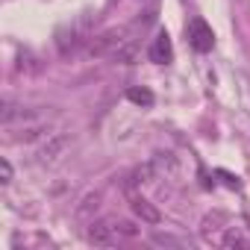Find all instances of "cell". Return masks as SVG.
<instances>
[{
    "label": "cell",
    "mask_w": 250,
    "mask_h": 250,
    "mask_svg": "<svg viewBox=\"0 0 250 250\" xmlns=\"http://www.w3.org/2000/svg\"><path fill=\"white\" fill-rule=\"evenodd\" d=\"M127 97H130L133 103H139V106H153V94H150L147 88H130Z\"/></svg>",
    "instance_id": "6"
},
{
    "label": "cell",
    "mask_w": 250,
    "mask_h": 250,
    "mask_svg": "<svg viewBox=\"0 0 250 250\" xmlns=\"http://www.w3.org/2000/svg\"><path fill=\"white\" fill-rule=\"evenodd\" d=\"M150 59H153L156 65H168V62L174 59V47H171L168 33H159V36L153 39V44H150Z\"/></svg>",
    "instance_id": "3"
},
{
    "label": "cell",
    "mask_w": 250,
    "mask_h": 250,
    "mask_svg": "<svg viewBox=\"0 0 250 250\" xmlns=\"http://www.w3.org/2000/svg\"><path fill=\"white\" fill-rule=\"evenodd\" d=\"M153 241H156V244H177V247H186V244H188L186 238H177V235H162V232H156V235H153Z\"/></svg>",
    "instance_id": "7"
},
{
    "label": "cell",
    "mask_w": 250,
    "mask_h": 250,
    "mask_svg": "<svg viewBox=\"0 0 250 250\" xmlns=\"http://www.w3.org/2000/svg\"><path fill=\"white\" fill-rule=\"evenodd\" d=\"M218 244H224V247H250V238L238 227H224V235H218Z\"/></svg>",
    "instance_id": "4"
},
{
    "label": "cell",
    "mask_w": 250,
    "mask_h": 250,
    "mask_svg": "<svg viewBox=\"0 0 250 250\" xmlns=\"http://www.w3.org/2000/svg\"><path fill=\"white\" fill-rule=\"evenodd\" d=\"M133 209H136L145 221H150V224H156V221H159V212H156V209H150V206H147V200H142V197H136V200H133Z\"/></svg>",
    "instance_id": "5"
},
{
    "label": "cell",
    "mask_w": 250,
    "mask_h": 250,
    "mask_svg": "<svg viewBox=\"0 0 250 250\" xmlns=\"http://www.w3.org/2000/svg\"><path fill=\"white\" fill-rule=\"evenodd\" d=\"M0 183H3V186L12 183V165H9V159H0Z\"/></svg>",
    "instance_id": "8"
},
{
    "label": "cell",
    "mask_w": 250,
    "mask_h": 250,
    "mask_svg": "<svg viewBox=\"0 0 250 250\" xmlns=\"http://www.w3.org/2000/svg\"><path fill=\"white\" fill-rule=\"evenodd\" d=\"M186 33H188V44H191L197 53L212 50V44H215V33H212V27H209L203 18H191L188 27H186Z\"/></svg>",
    "instance_id": "2"
},
{
    "label": "cell",
    "mask_w": 250,
    "mask_h": 250,
    "mask_svg": "<svg viewBox=\"0 0 250 250\" xmlns=\"http://www.w3.org/2000/svg\"><path fill=\"white\" fill-rule=\"evenodd\" d=\"M139 229L130 224V221H118V218H100V221H91L85 238L91 244H100V247H115L121 241H130L136 238Z\"/></svg>",
    "instance_id": "1"
}]
</instances>
